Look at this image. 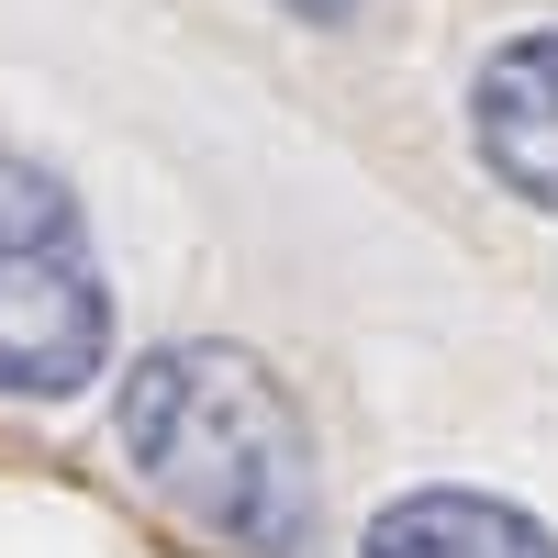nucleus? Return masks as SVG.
Masks as SVG:
<instances>
[{"mask_svg": "<svg viewBox=\"0 0 558 558\" xmlns=\"http://www.w3.org/2000/svg\"><path fill=\"white\" fill-rule=\"evenodd\" d=\"M123 458L146 470L157 502H179L202 536L246 547V558H302L313 547V514H324L313 425H302V402L268 380V357L223 347V336L134 357Z\"/></svg>", "mask_w": 558, "mask_h": 558, "instance_id": "nucleus-1", "label": "nucleus"}, {"mask_svg": "<svg viewBox=\"0 0 558 558\" xmlns=\"http://www.w3.org/2000/svg\"><path fill=\"white\" fill-rule=\"evenodd\" d=\"M112 368V291L68 179L0 146V402H78Z\"/></svg>", "mask_w": 558, "mask_h": 558, "instance_id": "nucleus-2", "label": "nucleus"}, {"mask_svg": "<svg viewBox=\"0 0 558 558\" xmlns=\"http://www.w3.org/2000/svg\"><path fill=\"white\" fill-rule=\"evenodd\" d=\"M470 134H481V168L514 202L558 213V23L547 34H514L470 78Z\"/></svg>", "mask_w": 558, "mask_h": 558, "instance_id": "nucleus-3", "label": "nucleus"}, {"mask_svg": "<svg viewBox=\"0 0 558 558\" xmlns=\"http://www.w3.org/2000/svg\"><path fill=\"white\" fill-rule=\"evenodd\" d=\"M357 558H558V536L502 492H402L368 514Z\"/></svg>", "mask_w": 558, "mask_h": 558, "instance_id": "nucleus-4", "label": "nucleus"}, {"mask_svg": "<svg viewBox=\"0 0 558 558\" xmlns=\"http://www.w3.org/2000/svg\"><path fill=\"white\" fill-rule=\"evenodd\" d=\"M302 12H336V0H302Z\"/></svg>", "mask_w": 558, "mask_h": 558, "instance_id": "nucleus-5", "label": "nucleus"}]
</instances>
